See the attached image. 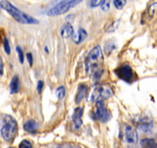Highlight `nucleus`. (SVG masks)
Masks as SVG:
<instances>
[{
    "label": "nucleus",
    "instance_id": "obj_1",
    "mask_svg": "<svg viewBox=\"0 0 157 148\" xmlns=\"http://www.w3.org/2000/svg\"><path fill=\"white\" fill-rule=\"evenodd\" d=\"M104 62L103 53L100 46H96L91 49L85 60V70L86 74L91 75L94 80L101 78L103 73L102 65Z\"/></svg>",
    "mask_w": 157,
    "mask_h": 148
},
{
    "label": "nucleus",
    "instance_id": "obj_2",
    "mask_svg": "<svg viewBox=\"0 0 157 148\" xmlns=\"http://www.w3.org/2000/svg\"><path fill=\"white\" fill-rule=\"evenodd\" d=\"M0 7L3 10H5L6 12H8L11 17L13 18L15 20H17L18 23H20V24L33 25V24H38L39 23L38 19H36L33 17L23 12L22 11L17 9V7H15L11 3L8 2V1H1L0 2Z\"/></svg>",
    "mask_w": 157,
    "mask_h": 148
},
{
    "label": "nucleus",
    "instance_id": "obj_3",
    "mask_svg": "<svg viewBox=\"0 0 157 148\" xmlns=\"http://www.w3.org/2000/svg\"><path fill=\"white\" fill-rule=\"evenodd\" d=\"M18 125L16 119L11 115L3 117V125L1 128V135L7 142H12L17 135Z\"/></svg>",
    "mask_w": 157,
    "mask_h": 148
},
{
    "label": "nucleus",
    "instance_id": "obj_4",
    "mask_svg": "<svg viewBox=\"0 0 157 148\" xmlns=\"http://www.w3.org/2000/svg\"><path fill=\"white\" fill-rule=\"evenodd\" d=\"M112 89L108 85H103V84H99V85L94 86L93 92L91 94V101L92 102H99L104 100H107L109 97L113 96Z\"/></svg>",
    "mask_w": 157,
    "mask_h": 148
},
{
    "label": "nucleus",
    "instance_id": "obj_5",
    "mask_svg": "<svg viewBox=\"0 0 157 148\" xmlns=\"http://www.w3.org/2000/svg\"><path fill=\"white\" fill-rule=\"evenodd\" d=\"M81 1L78 0H69V1H61L60 3L57 4L56 6H53L52 8H51L49 11H47V15L48 16H59L66 13L70 9H72L73 7L78 5Z\"/></svg>",
    "mask_w": 157,
    "mask_h": 148
},
{
    "label": "nucleus",
    "instance_id": "obj_6",
    "mask_svg": "<svg viewBox=\"0 0 157 148\" xmlns=\"http://www.w3.org/2000/svg\"><path fill=\"white\" fill-rule=\"evenodd\" d=\"M114 72H115L116 75L120 79L123 80L124 82H126L131 83V82H133L134 81L136 80L135 79L136 76H135L133 68H131V66L128 63H125V64L119 66L114 70Z\"/></svg>",
    "mask_w": 157,
    "mask_h": 148
},
{
    "label": "nucleus",
    "instance_id": "obj_7",
    "mask_svg": "<svg viewBox=\"0 0 157 148\" xmlns=\"http://www.w3.org/2000/svg\"><path fill=\"white\" fill-rule=\"evenodd\" d=\"M95 119L99 120L101 123H106L111 118V113L107 108L105 102L102 101L96 102L95 105Z\"/></svg>",
    "mask_w": 157,
    "mask_h": 148
},
{
    "label": "nucleus",
    "instance_id": "obj_8",
    "mask_svg": "<svg viewBox=\"0 0 157 148\" xmlns=\"http://www.w3.org/2000/svg\"><path fill=\"white\" fill-rule=\"evenodd\" d=\"M125 139L128 143H136L138 140V133L134 127L127 125L125 128V132H124Z\"/></svg>",
    "mask_w": 157,
    "mask_h": 148
},
{
    "label": "nucleus",
    "instance_id": "obj_9",
    "mask_svg": "<svg viewBox=\"0 0 157 148\" xmlns=\"http://www.w3.org/2000/svg\"><path fill=\"white\" fill-rule=\"evenodd\" d=\"M84 108L83 107H78L74 110L73 114V125L76 129H78L82 125V116H83Z\"/></svg>",
    "mask_w": 157,
    "mask_h": 148
},
{
    "label": "nucleus",
    "instance_id": "obj_10",
    "mask_svg": "<svg viewBox=\"0 0 157 148\" xmlns=\"http://www.w3.org/2000/svg\"><path fill=\"white\" fill-rule=\"evenodd\" d=\"M73 34H74V30H73V26L70 23L65 24L61 27L60 34L63 38H69V37L73 36Z\"/></svg>",
    "mask_w": 157,
    "mask_h": 148
},
{
    "label": "nucleus",
    "instance_id": "obj_11",
    "mask_svg": "<svg viewBox=\"0 0 157 148\" xmlns=\"http://www.w3.org/2000/svg\"><path fill=\"white\" fill-rule=\"evenodd\" d=\"M86 92H87V86L86 84H80L78 86V91L75 97V102L76 103H78L86 96Z\"/></svg>",
    "mask_w": 157,
    "mask_h": 148
},
{
    "label": "nucleus",
    "instance_id": "obj_12",
    "mask_svg": "<svg viewBox=\"0 0 157 148\" xmlns=\"http://www.w3.org/2000/svg\"><path fill=\"white\" fill-rule=\"evenodd\" d=\"M19 87H20L19 78L17 75H14L11 79V83H10V93L11 94L17 93L19 90Z\"/></svg>",
    "mask_w": 157,
    "mask_h": 148
},
{
    "label": "nucleus",
    "instance_id": "obj_13",
    "mask_svg": "<svg viewBox=\"0 0 157 148\" xmlns=\"http://www.w3.org/2000/svg\"><path fill=\"white\" fill-rule=\"evenodd\" d=\"M24 129L30 133H35L38 129V125L34 120H28L25 123Z\"/></svg>",
    "mask_w": 157,
    "mask_h": 148
},
{
    "label": "nucleus",
    "instance_id": "obj_14",
    "mask_svg": "<svg viewBox=\"0 0 157 148\" xmlns=\"http://www.w3.org/2000/svg\"><path fill=\"white\" fill-rule=\"evenodd\" d=\"M87 37V33L86 32V30H84L83 28H80L78 30V34L77 35H75L73 37V40L76 44H80L82 41H84Z\"/></svg>",
    "mask_w": 157,
    "mask_h": 148
},
{
    "label": "nucleus",
    "instance_id": "obj_15",
    "mask_svg": "<svg viewBox=\"0 0 157 148\" xmlns=\"http://www.w3.org/2000/svg\"><path fill=\"white\" fill-rule=\"evenodd\" d=\"M140 145L142 148H156V144L155 141L154 139L151 138H145V139H142Z\"/></svg>",
    "mask_w": 157,
    "mask_h": 148
},
{
    "label": "nucleus",
    "instance_id": "obj_16",
    "mask_svg": "<svg viewBox=\"0 0 157 148\" xmlns=\"http://www.w3.org/2000/svg\"><path fill=\"white\" fill-rule=\"evenodd\" d=\"M66 96V89L64 86H60L56 90V97L59 99H62L63 97Z\"/></svg>",
    "mask_w": 157,
    "mask_h": 148
},
{
    "label": "nucleus",
    "instance_id": "obj_17",
    "mask_svg": "<svg viewBox=\"0 0 157 148\" xmlns=\"http://www.w3.org/2000/svg\"><path fill=\"white\" fill-rule=\"evenodd\" d=\"M126 3H127L126 0H114V1H113V5H114V6H115L117 9H119V10L122 9L123 6L126 5Z\"/></svg>",
    "mask_w": 157,
    "mask_h": 148
},
{
    "label": "nucleus",
    "instance_id": "obj_18",
    "mask_svg": "<svg viewBox=\"0 0 157 148\" xmlns=\"http://www.w3.org/2000/svg\"><path fill=\"white\" fill-rule=\"evenodd\" d=\"M18 148H33V144L31 141H29L27 139H25L21 141V143L19 144Z\"/></svg>",
    "mask_w": 157,
    "mask_h": 148
},
{
    "label": "nucleus",
    "instance_id": "obj_19",
    "mask_svg": "<svg viewBox=\"0 0 157 148\" xmlns=\"http://www.w3.org/2000/svg\"><path fill=\"white\" fill-rule=\"evenodd\" d=\"M4 48L7 54H11V46H10V42L7 38L4 39Z\"/></svg>",
    "mask_w": 157,
    "mask_h": 148
},
{
    "label": "nucleus",
    "instance_id": "obj_20",
    "mask_svg": "<svg viewBox=\"0 0 157 148\" xmlns=\"http://www.w3.org/2000/svg\"><path fill=\"white\" fill-rule=\"evenodd\" d=\"M16 50H17V54H18V59H19V62L21 64L24 63V52H23V49L19 46H17V47H16Z\"/></svg>",
    "mask_w": 157,
    "mask_h": 148
},
{
    "label": "nucleus",
    "instance_id": "obj_21",
    "mask_svg": "<svg viewBox=\"0 0 157 148\" xmlns=\"http://www.w3.org/2000/svg\"><path fill=\"white\" fill-rule=\"evenodd\" d=\"M101 9H102V11H107L109 10V7H110V2L109 1H103V3L101 4Z\"/></svg>",
    "mask_w": 157,
    "mask_h": 148
},
{
    "label": "nucleus",
    "instance_id": "obj_22",
    "mask_svg": "<svg viewBox=\"0 0 157 148\" xmlns=\"http://www.w3.org/2000/svg\"><path fill=\"white\" fill-rule=\"evenodd\" d=\"M104 0H94V1H90L89 6L91 7H97V6H101V4L103 3Z\"/></svg>",
    "mask_w": 157,
    "mask_h": 148
},
{
    "label": "nucleus",
    "instance_id": "obj_23",
    "mask_svg": "<svg viewBox=\"0 0 157 148\" xmlns=\"http://www.w3.org/2000/svg\"><path fill=\"white\" fill-rule=\"evenodd\" d=\"M43 88H44V82H43L42 81H39L38 85H37V90H38V92H39V94H41V93H42V90H43Z\"/></svg>",
    "mask_w": 157,
    "mask_h": 148
},
{
    "label": "nucleus",
    "instance_id": "obj_24",
    "mask_svg": "<svg viewBox=\"0 0 157 148\" xmlns=\"http://www.w3.org/2000/svg\"><path fill=\"white\" fill-rule=\"evenodd\" d=\"M114 47H115V46L113 45V43L112 44H107L106 46H105V49H106V52H108V53H110V52H112L113 49H114Z\"/></svg>",
    "mask_w": 157,
    "mask_h": 148
},
{
    "label": "nucleus",
    "instance_id": "obj_25",
    "mask_svg": "<svg viewBox=\"0 0 157 148\" xmlns=\"http://www.w3.org/2000/svg\"><path fill=\"white\" fill-rule=\"evenodd\" d=\"M26 57H27V60H28L30 66H33V54H32L31 53H28V54H26Z\"/></svg>",
    "mask_w": 157,
    "mask_h": 148
},
{
    "label": "nucleus",
    "instance_id": "obj_26",
    "mask_svg": "<svg viewBox=\"0 0 157 148\" xmlns=\"http://www.w3.org/2000/svg\"><path fill=\"white\" fill-rule=\"evenodd\" d=\"M3 74H4V62L2 58L0 57V76L3 75Z\"/></svg>",
    "mask_w": 157,
    "mask_h": 148
},
{
    "label": "nucleus",
    "instance_id": "obj_27",
    "mask_svg": "<svg viewBox=\"0 0 157 148\" xmlns=\"http://www.w3.org/2000/svg\"><path fill=\"white\" fill-rule=\"evenodd\" d=\"M45 52H46V53H48V48H47V47H46V46H45Z\"/></svg>",
    "mask_w": 157,
    "mask_h": 148
},
{
    "label": "nucleus",
    "instance_id": "obj_28",
    "mask_svg": "<svg viewBox=\"0 0 157 148\" xmlns=\"http://www.w3.org/2000/svg\"><path fill=\"white\" fill-rule=\"evenodd\" d=\"M9 148H14V147H9Z\"/></svg>",
    "mask_w": 157,
    "mask_h": 148
}]
</instances>
